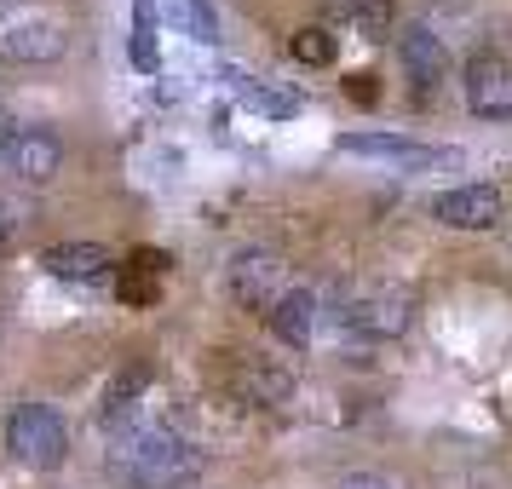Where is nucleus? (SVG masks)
Returning <instances> with one entry per match:
<instances>
[{"label":"nucleus","instance_id":"f257e3e1","mask_svg":"<svg viewBox=\"0 0 512 489\" xmlns=\"http://www.w3.org/2000/svg\"><path fill=\"white\" fill-rule=\"evenodd\" d=\"M110 484L116 489H185L202 472V455L173 432H127L110 449Z\"/></svg>","mask_w":512,"mask_h":489},{"label":"nucleus","instance_id":"f03ea898","mask_svg":"<svg viewBox=\"0 0 512 489\" xmlns=\"http://www.w3.org/2000/svg\"><path fill=\"white\" fill-rule=\"evenodd\" d=\"M6 443H12V455L24 466H58L70 455V432H64V420L52 415L47 403H18L12 420H6Z\"/></svg>","mask_w":512,"mask_h":489},{"label":"nucleus","instance_id":"7ed1b4c3","mask_svg":"<svg viewBox=\"0 0 512 489\" xmlns=\"http://www.w3.org/2000/svg\"><path fill=\"white\" fill-rule=\"evenodd\" d=\"M346 156H369V162L403 167V173H426V167H461V150L443 144H415V139H392V133H346L340 139Z\"/></svg>","mask_w":512,"mask_h":489},{"label":"nucleus","instance_id":"20e7f679","mask_svg":"<svg viewBox=\"0 0 512 489\" xmlns=\"http://www.w3.org/2000/svg\"><path fill=\"white\" fill-rule=\"evenodd\" d=\"M466 104L484 121H512V64L501 52H478L466 64Z\"/></svg>","mask_w":512,"mask_h":489},{"label":"nucleus","instance_id":"39448f33","mask_svg":"<svg viewBox=\"0 0 512 489\" xmlns=\"http://www.w3.org/2000/svg\"><path fill=\"white\" fill-rule=\"evenodd\" d=\"M6 162H12L18 179L47 185L52 173L64 167V139H58L52 127H12V139H6Z\"/></svg>","mask_w":512,"mask_h":489},{"label":"nucleus","instance_id":"423d86ee","mask_svg":"<svg viewBox=\"0 0 512 489\" xmlns=\"http://www.w3.org/2000/svg\"><path fill=\"white\" fill-rule=\"evenodd\" d=\"M501 208H507L501 185H461V190H443L432 202V213L455 231H489V225H501Z\"/></svg>","mask_w":512,"mask_h":489},{"label":"nucleus","instance_id":"0eeeda50","mask_svg":"<svg viewBox=\"0 0 512 489\" xmlns=\"http://www.w3.org/2000/svg\"><path fill=\"white\" fill-rule=\"evenodd\" d=\"M64 29L52 18H24V24H0V58L6 64H52L64 58Z\"/></svg>","mask_w":512,"mask_h":489},{"label":"nucleus","instance_id":"6e6552de","mask_svg":"<svg viewBox=\"0 0 512 489\" xmlns=\"http://www.w3.org/2000/svg\"><path fill=\"white\" fill-rule=\"evenodd\" d=\"M231 294L254 311H271L282 294V259L265 254V248H248V254L231 259Z\"/></svg>","mask_w":512,"mask_h":489},{"label":"nucleus","instance_id":"1a4fd4ad","mask_svg":"<svg viewBox=\"0 0 512 489\" xmlns=\"http://www.w3.org/2000/svg\"><path fill=\"white\" fill-rule=\"evenodd\" d=\"M409 294H397V288H380V294H363V300H351L340 311V323L357 328V334H369V340H386V334H403L409 328Z\"/></svg>","mask_w":512,"mask_h":489},{"label":"nucleus","instance_id":"9d476101","mask_svg":"<svg viewBox=\"0 0 512 489\" xmlns=\"http://www.w3.org/2000/svg\"><path fill=\"white\" fill-rule=\"evenodd\" d=\"M271 328H277L282 346H311V328H317V300L305 294V288H282L277 305L265 311Z\"/></svg>","mask_w":512,"mask_h":489},{"label":"nucleus","instance_id":"9b49d317","mask_svg":"<svg viewBox=\"0 0 512 489\" xmlns=\"http://www.w3.org/2000/svg\"><path fill=\"white\" fill-rule=\"evenodd\" d=\"M41 265H47L52 277H64V282H93V277L110 271V254H104L98 242H58V248L41 254Z\"/></svg>","mask_w":512,"mask_h":489},{"label":"nucleus","instance_id":"f8f14e48","mask_svg":"<svg viewBox=\"0 0 512 489\" xmlns=\"http://www.w3.org/2000/svg\"><path fill=\"white\" fill-rule=\"evenodd\" d=\"M225 87H231L254 116H271V121H288L294 110H300V98L282 93V87H271V81H259V75H242V70H225Z\"/></svg>","mask_w":512,"mask_h":489},{"label":"nucleus","instance_id":"ddd939ff","mask_svg":"<svg viewBox=\"0 0 512 489\" xmlns=\"http://www.w3.org/2000/svg\"><path fill=\"white\" fill-rule=\"evenodd\" d=\"M397 52H403V70H409V81H415V87H438V75H443V41L432 35V29H403V35H397Z\"/></svg>","mask_w":512,"mask_h":489},{"label":"nucleus","instance_id":"4468645a","mask_svg":"<svg viewBox=\"0 0 512 489\" xmlns=\"http://www.w3.org/2000/svg\"><path fill=\"white\" fill-rule=\"evenodd\" d=\"M127 52H133V64L139 70H162V18H156V0H133V41H127Z\"/></svg>","mask_w":512,"mask_h":489},{"label":"nucleus","instance_id":"2eb2a0df","mask_svg":"<svg viewBox=\"0 0 512 489\" xmlns=\"http://www.w3.org/2000/svg\"><path fill=\"white\" fill-rule=\"evenodd\" d=\"M156 18L173 29H185L190 41H219V18H213V6L208 0H156Z\"/></svg>","mask_w":512,"mask_h":489},{"label":"nucleus","instance_id":"dca6fc26","mask_svg":"<svg viewBox=\"0 0 512 489\" xmlns=\"http://www.w3.org/2000/svg\"><path fill=\"white\" fill-rule=\"evenodd\" d=\"M328 18H340L351 24L357 35H369V41H386V29H392V0H328Z\"/></svg>","mask_w":512,"mask_h":489},{"label":"nucleus","instance_id":"f3484780","mask_svg":"<svg viewBox=\"0 0 512 489\" xmlns=\"http://www.w3.org/2000/svg\"><path fill=\"white\" fill-rule=\"evenodd\" d=\"M144 386H150V369H144V363H127V369L110 380V392H104V426H121V420L133 415Z\"/></svg>","mask_w":512,"mask_h":489},{"label":"nucleus","instance_id":"a211bd4d","mask_svg":"<svg viewBox=\"0 0 512 489\" xmlns=\"http://www.w3.org/2000/svg\"><path fill=\"white\" fill-rule=\"evenodd\" d=\"M162 271H167V254H133L127 259V277H121V300L127 305H150L156 300Z\"/></svg>","mask_w":512,"mask_h":489},{"label":"nucleus","instance_id":"6ab92c4d","mask_svg":"<svg viewBox=\"0 0 512 489\" xmlns=\"http://www.w3.org/2000/svg\"><path fill=\"white\" fill-rule=\"evenodd\" d=\"M288 52H294L300 64H311V70H323V64H334V52H340V41H334L328 29H300V35L288 41Z\"/></svg>","mask_w":512,"mask_h":489},{"label":"nucleus","instance_id":"aec40b11","mask_svg":"<svg viewBox=\"0 0 512 489\" xmlns=\"http://www.w3.org/2000/svg\"><path fill=\"white\" fill-rule=\"evenodd\" d=\"M242 392L254 397V403H277L288 392V374H271V369H259V363H248L242 369Z\"/></svg>","mask_w":512,"mask_h":489},{"label":"nucleus","instance_id":"412c9836","mask_svg":"<svg viewBox=\"0 0 512 489\" xmlns=\"http://www.w3.org/2000/svg\"><path fill=\"white\" fill-rule=\"evenodd\" d=\"M334 489H397L392 478H380V472H351V478H340Z\"/></svg>","mask_w":512,"mask_h":489},{"label":"nucleus","instance_id":"4be33fe9","mask_svg":"<svg viewBox=\"0 0 512 489\" xmlns=\"http://www.w3.org/2000/svg\"><path fill=\"white\" fill-rule=\"evenodd\" d=\"M12 236V213H6V202H0V242Z\"/></svg>","mask_w":512,"mask_h":489},{"label":"nucleus","instance_id":"5701e85b","mask_svg":"<svg viewBox=\"0 0 512 489\" xmlns=\"http://www.w3.org/2000/svg\"><path fill=\"white\" fill-rule=\"evenodd\" d=\"M6 139H12V121L0 116V150H6Z\"/></svg>","mask_w":512,"mask_h":489}]
</instances>
